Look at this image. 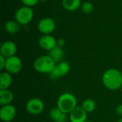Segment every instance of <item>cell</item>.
<instances>
[{"mask_svg": "<svg viewBox=\"0 0 122 122\" xmlns=\"http://www.w3.org/2000/svg\"><path fill=\"white\" fill-rule=\"evenodd\" d=\"M17 51V46L15 43L11 41L4 42L0 47V55H2L5 58H9L15 56Z\"/></svg>", "mask_w": 122, "mask_h": 122, "instance_id": "obj_10", "label": "cell"}, {"mask_svg": "<svg viewBox=\"0 0 122 122\" xmlns=\"http://www.w3.org/2000/svg\"><path fill=\"white\" fill-rule=\"evenodd\" d=\"M20 24L16 21H8L6 24H5V26H4V28H5V30L9 33V34H16L17 33L19 29H20Z\"/></svg>", "mask_w": 122, "mask_h": 122, "instance_id": "obj_18", "label": "cell"}, {"mask_svg": "<svg viewBox=\"0 0 122 122\" xmlns=\"http://www.w3.org/2000/svg\"><path fill=\"white\" fill-rule=\"evenodd\" d=\"M6 60V58H5L2 55H0V69L1 70L5 69Z\"/></svg>", "mask_w": 122, "mask_h": 122, "instance_id": "obj_22", "label": "cell"}, {"mask_svg": "<svg viewBox=\"0 0 122 122\" xmlns=\"http://www.w3.org/2000/svg\"><path fill=\"white\" fill-rule=\"evenodd\" d=\"M14 100V95L9 89L0 90V104L1 106L11 104Z\"/></svg>", "mask_w": 122, "mask_h": 122, "instance_id": "obj_15", "label": "cell"}, {"mask_svg": "<svg viewBox=\"0 0 122 122\" xmlns=\"http://www.w3.org/2000/svg\"><path fill=\"white\" fill-rule=\"evenodd\" d=\"M62 5L67 11H74L81 6V0H62Z\"/></svg>", "mask_w": 122, "mask_h": 122, "instance_id": "obj_17", "label": "cell"}, {"mask_svg": "<svg viewBox=\"0 0 122 122\" xmlns=\"http://www.w3.org/2000/svg\"><path fill=\"white\" fill-rule=\"evenodd\" d=\"M116 112H117V114L119 116L122 117V104L119 105V106L117 107V109H116Z\"/></svg>", "mask_w": 122, "mask_h": 122, "instance_id": "obj_24", "label": "cell"}, {"mask_svg": "<svg viewBox=\"0 0 122 122\" xmlns=\"http://www.w3.org/2000/svg\"><path fill=\"white\" fill-rule=\"evenodd\" d=\"M21 1L25 6L29 7L35 6L39 1V0H21Z\"/></svg>", "mask_w": 122, "mask_h": 122, "instance_id": "obj_21", "label": "cell"}, {"mask_svg": "<svg viewBox=\"0 0 122 122\" xmlns=\"http://www.w3.org/2000/svg\"><path fill=\"white\" fill-rule=\"evenodd\" d=\"M85 122H90V121H88V120H86V121Z\"/></svg>", "mask_w": 122, "mask_h": 122, "instance_id": "obj_27", "label": "cell"}, {"mask_svg": "<svg viewBox=\"0 0 122 122\" xmlns=\"http://www.w3.org/2000/svg\"><path fill=\"white\" fill-rule=\"evenodd\" d=\"M26 109L27 112L32 115H38L44 111V104L43 101L39 98H32L26 102Z\"/></svg>", "mask_w": 122, "mask_h": 122, "instance_id": "obj_5", "label": "cell"}, {"mask_svg": "<svg viewBox=\"0 0 122 122\" xmlns=\"http://www.w3.org/2000/svg\"><path fill=\"white\" fill-rule=\"evenodd\" d=\"M34 11L29 6H22L15 13V19L20 25L28 24L33 19Z\"/></svg>", "mask_w": 122, "mask_h": 122, "instance_id": "obj_4", "label": "cell"}, {"mask_svg": "<svg viewBox=\"0 0 122 122\" xmlns=\"http://www.w3.org/2000/svg\"><path fill=\"white\" fill-rule=\"evenodd\" d=\"M102 82L106 88L111 91L121 89L122 86V74L117 69H109L105 71L102 76Z\"/></svg>", "mask_w": 122, "mask_h": 122, "instance_id": "obj_1", "label": "cell"}, {"mask_svg": "<svg viewBox=\"0 0 122 122\" xmlns=\"http://www.w3.org/2000/svg\"><path fill=\"white\" fill-rule=\"evenodd\" d=\"M118 122H122V117L120 119H119V121H118Z\"/></svg>", "mask_w": 122, "mask_h": 122, "instance_id": "obj_25", "label": "cell"}, {"mask_svg": "<svg viewBox=\"0 0 122 122\" xmlns=\"http://www.w3.org/2000/svg\"><path fill=\"white\" fill-rule=\"evenodd\" d=\"M49 117L54 122H66V114L61 112L59 108H53L49 111Z\"/></svg>", "mask_w": 122, "mask_h": 122, "instance_id": "obj_13", "label": "cell"}, {"mask_svg": "<svg viewBox=\"0 0 122 122\" xmlns=\"http://www.w3.org/2000/svg\"><path fill=\"white\" fill-rule=\"evenodd\" d=\"M70 71V65L66 61H61L56 64L54 69L51 72L50 77L52 79H57L66 75Z\"/></svg>", "mask_w": 122, "mask_h": 122, "instance_id": "obj_7", "label": "cell"}, {"mask_svg": "<svg viewBox=\"0 0 122 122\" xmlns=\"http://www.w3.org/2000/svg\"><path fill=\"white\" fill-rule=\"evenodd\" d=\"M40 1H41V2H44V1H46V0H39Z\"/></svg>", "mask_w": 122, "mask_h": 122, "instance_id": "obj_26", "label": "cell"}, {"mask_svg": "<svg viewBox=\"0 0 122 122\" xmlns=\"http://www.w3.org/2000/svg\"><path fill=\"white\" fill-rule=\"evenodd\" d=\"M16 110L11 104L1 106L0 109V119L4 122H11L16 117Z\"/></svg>", "mask_w": 122, "mask_h": 122, "instance_id": "obj_9", "label": "cell"}, {"mask_svg": "<svg viewBox=\"0 0 122 122\" xmlns=\"http://www.w3.org/2000/svg\"><path fill=\"white\" fill-rule=\"evenodd\" d=\"M121 91H122V87H121Z\"/></svg>", "mask_w": 122, "mask_h": 122, "instance_id": "obj_28", "label": "cell"}, {"mask_svg": "<svg viewBox=\"0 0 122 122\" xmlns=\"http://www.w3.org/2000/svg\"><path fill=\"white\" fill-rule=\"evenodd\" d=\"M56 26L55 21L53 19L51 18H44L41 19L39 21L38 24V30L44 34V35L46 34H50L51 32L54 31V29Z\"/></svg>", "mask_w": 122, "mask_h": 122, "instance_id": "obj_8", "label": "cell"}, {"mask_svg": "<svg viewBox=\"0 0 122 122\" xmlns=\"http://www.w3.org/2000/svg\"><path fill=\"white\" fill-rule=\"evenodd\" d=\"M81 10L84 14H90L94 10V6L92 3L89 1H85L81 4Z\"/></svg>", "mask_w": 122, "mask_h": 122, "instance_id": "obj_20", "label": "cell"}, {"mask_svg": "<svg viewBox=\"0 0 122 122\" xmlns=\"http://www.w3.org/2000/svg\"><path fill=\"white\" fill-rule=\"evenodd\" d=\"M49 56L55 61L56 64H57L62 61L64 56V52L61 47H59L56 45L54 48L49 51Z\"/></svg>", "mask_w": 122, "mask_h": 122, "instance_id": "obj_14", "label": "cell"}, {"mask_svg": "<svg viewBox=\"0 0 122 122\" xmlns=\"http://www.w3.org/2000/svg\"><path fill=\"white\" fill-rule=\"evenodd\" d=\"M70 122H85L87 120V113L81 107H77L69 114Z\"/></svg>", "mask_w": 122, "mask_h": 122, "instance_id": "obj_12", "label": "cell"}, {"mask_svg": "<svg viewBox=\"0 0 122 122\" xmlns=\"http://www.w3.org/2000/svg\"><path fill=\"white\" fill-rule=\"evenodd\" d=\"M12 83V77L11 74L4 71L0 74V90L8 89Z\"/></svg>", "mask_w": 122, "mask_h": 122, "instance_id": "obj_16", "label": "cell"}, {"mask_svg": "<svg viewBox=\"0 0 122 122\" xmlns=\"http://www.w3.org/2000/svg\"><path fill=\"white\" fill-rule=\"evenodd\" d=\"M57 108L65 114H70L77 107L76 98L71 93H64L57 99Z\"/></svg>", "mask_w": 122, "mask_h": 122, "instance_id": "obj_2", "label": "cell"}, {"mask_svg": "<svg viewBox=\"0 0 122 122\" xmlns=\"http://www.w3.org/2000/svg\"><path fill=\"white\" fill-rule=\"evenodd\" d=\"M57 44V40L50 34H46L42 36L39 40V45L44 50L50 51L54 48Z\"/></svg>", "mask_w": 122, "mask_h": 122, "instance_id": "obj_11", "label": "cell"}, {"mask_svg": "<svg viewBox=\"0 0 122 122\" xmlns=\"http://www.w3.org/2000/svg\"><path fill=\"white\" fill-rule=\"evenodd\" d=\"M81 107L86 113H92L96 109L97 104L93 99H86L83 102Z\"/></svg>", "mask_w": 122, "mask_h": 122, "instance_id": "obj_19", "label": "cell"}, {"mask_svg": "<svg viewBox=\"0 0 122 122\" xmlns=\"http://www.w3.org/2000/svg\"><path fill=\"white\" fill-rule=\"evenodd\" d=\"M23 64L21 60L16 56L6 58L5 69L11 74H18L22 69Z\"/></svg>", "mask_w": 122, "mask_h": 122, "instance_id": "obj_6", "label": "cell"}, {"mask_svg": "<svg viewBox=\"0 0 122 122\" xmlns=\"http://www.w3.org/2000/svg\"><path fill=\"white\" fill-rule=\"evenodd\" d=\"M65 44H66V42H65V40H64V39H59L57 40V44H56V45H57L58 46H59V47L63 48V47L64 46Z\"/></svg>", "mask_w": 122, "mask_h": 122, "instance_id": "obj_23", "label": "cell"}, {"mask_svg": "<svg viewBox=\"0 0 122 122\" xmlns=\"http://www.w3.org/2000/svg\"><path fill=\"white\" fill-rule=\"evenodd\" d=\"M56 65L55 61L49 56L43 55L37 59L34 62V69L41 74H50Z\"/></svg>", "mask_w": 122, "mask_h": 122, "instance_id": "obj_3", "label": "cell"}]
</instances>
